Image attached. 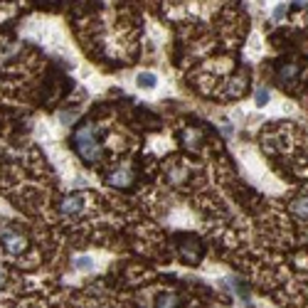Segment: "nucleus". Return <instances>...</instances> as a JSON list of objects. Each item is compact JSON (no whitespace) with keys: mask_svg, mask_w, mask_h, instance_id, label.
I'll return each instance as SVG.
<instances>
[{"mask_svg":"<svg viewBox=\"0 0 308 308\" xmlns=\"http://www.w3.org/2000/svg\"><path fill=\"white\" fill-rule=\"evenodd\" d=\"M155 308H178V296L168 294V291L158 294V298H155Z\"/></svg>","mask_w":308,"mask_h":308,"instance_id":"nucleus-7","label":"nucleus"},{"mask_svg":"<svg viewBox=\"0 0 308 308\" xmlns=\"http://www.w3.org/2000/svg\"><path fill=\"white\" fill-rule=\"evenodd\" d=\"M5 286V274H3V269H0V289Z\"/></svg>","mask_w":308,"mask_h":308,"instance_id":"nucleus-13","label":"nucleus"},{"mask_svg":"<svg viewBox=\"0 0 308 308\" xmlns=\"http://www.w3.org/2000/svg\"><path fill=\"white\" fill-rule=\"evenodd\" d=\"M0 244H3V249H5L8 254H15V256H17V254L25 252L28 239L20 234V229H15V227H8V224H5V227L0 229Z\"/></svg>","mask_w":308,"mask_h":308,"instance_id":"nucleus-2","label":"nucleus"},{"mask_svg":"<svg viewBox=\"0 0 308 308\" xmlns=\"http://www.w3.org/2000/svg\"><path fill=\"white\" fill-rule=\"evenodd\" d=\"M72 143H74L77 155L84 160L86 165H97L101 160V143L97 138V126L94 124H84V126L77 128Z\"/></svg>","mask_w":308,"mask_h":308,"instance_id":"nucleus-1","label":"nucleus"},{"mask_svg":"<svg viewBox=\"0 0 308 308\" xmlns=\"http://www.w3.org/2000/svg\"><path fill=\"white\" fill-rule=\"evenodd\" d=\"M106 182L113 185V187H128V185L133 182V170H131V165H126V163L116 165L111 173H106Z\"/></svg>","mask_w":308,"mask_h":308,"instance_id":"nucleus-4","label":"nucleus"},{"mask_svg":"<svg viewBox=\"0 0 308 308\" xmlns=\"http://www.w3.org/2000/svg\"><path fill=\"white\" fill-rule=\"evenodd\" d=\"M59 212L64 217H77L79 212H84V197L79 195V193H72V195L62 197L59 200Z\"/></svg>","mask_w":308,"mask_h":308,"instance_id":"nucleus-5","label":"nucleus"},{"mask_svg":"<svg viewBox=\"0 0 308 308\" xmlns=\"http://www.w3.org/2000/svg\"><path fill=\"white\" fill-rule=\"evenodd\" d=\"M283 15H286V5H279V8H276V10H274V15H271V17H274V20H276V22H279L281 17H283Z\"/></svg>","mask_w":308,"mask_h":308,"instance_id":"nucleus-12","label":"nucleus"},{"mask_svg":"<svg viewBox=\"0 0 308 308\" xmlns=\"http://www.w3.org/2000/svg\"><path fill=\"white\" fill-rule=\"evenodd\" d=\"M291 212H294L298 220H308V197H296L291 202Z\"/></svg>","mask_w":308,"mask_h":308,"instance_id":"nucleus-6","label":"nucleus"},{"mask_svg":"<svg viewBox=\"0 0 308 308\" xmlns=\"http://www.w3.org/2000/svg\"><path fill=\"white\" fill-rule=\"evenodd\" d=\"M178 254L182 256V262H187V264H197V262L202 259V242H200L195 234H180Z\"/></svg>","mask_w":308,"mask_h":308,"instance_id":"nucleus-3","label":"nucleus"},{"mask_svg":"<svg viewBox=\"0 0 308 308\" xmlns=\"http://www.w3.org/2000/svg\"><path fill=\"white\" fill-rule=\"evenodd\" d=\"M77 269H82V271H89V269H94V262H91V256H79V259H77Z\"/></svg>","mask_w":308,"mask_h":308,"instance_id":"nucleus-11","label":"nucleus"},{"mask_svg":"<svg viewBox=\"0 0 308 308\" xmlns=\"http://www.w3.org/2000/svg\"><path fill=\"white\" fill-rule=\"evenodd\" d=\"M254 101H256V106H266V104H269V89H266V86H259L256 94H254Z\"/></svg>","mask_w":308,"mask_h":308,"instance_id":"nucleus-10","label":"nucleus"},{"mask_svg":"<svg viewBox=\"0 0 308 308\" xmlns=\"http://www.w3.org/2000/svg\"><path fill=\"white\" fill-rule=\"evenodd\" d=\"M279 79L286 86L294 84V79H296V64H286V67H281V69H279Z\"/></svg>","mask_w":308,"mask_h":308,"instance_id":"nucleus-9","label":"nucleus"},{"mask_svg":"<svg viewBox=\"0 0 308 308\" xmlns=\"http://www.w3.org/2000/svg\"><path fill=\"white\" fill-rule=\"evenodd\" d=\"M136 84H138L140 89H153V86L158 84V77H155L153 72H138Z\"/></svg>","mask_w":308,"mask_h":308,"instance_id":"nucleus-8","label":"nucleus"}]
</instances>
